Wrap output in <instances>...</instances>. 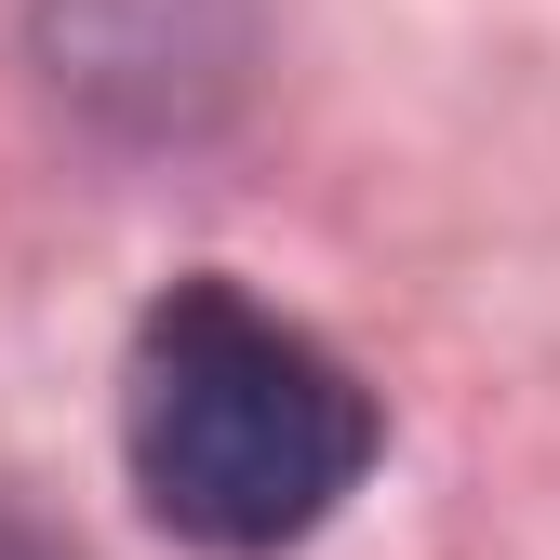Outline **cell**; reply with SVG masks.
Returning <instances> with one entry per match:
<instances>
[{"instance_id": "6da1fadb", "label": "cell", "mask_w": 560, "mask_h": 560, "mask_svg": "<svg viewBox=\"0 0 560 560\" xmlns=\"http://www.w3.org/2000/svg\"><path fill=\"white\" fill-rule=\"evenodd\" d=\"M374 441H387L374 387L307 320L254 307L241 280H174L133 320L120 454H133V494H148L161 534L214 547V560H267L361 494Z\"/></svg>"}, {"instance_id": "7a4b0ae2", "label": "cell", "mask_w": 560, "mask_h": 560, "mask_svg": "<svg viewBox=\"0 0 560 560\" xmlns=\"http://www.w3.org/2000/svg\"><path fill=\"white\" fill-rule=\"evenodd\" d=\"M0 560H67V547H54L40 521H14V508H0Z\"/></svg>"}]
</instances>
